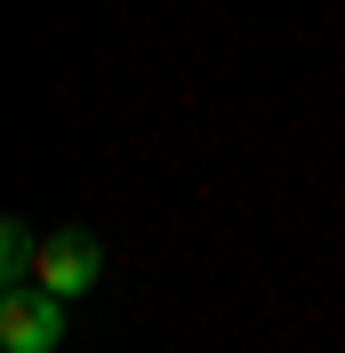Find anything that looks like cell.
<instances>
[{
  "label": "cell",
  "mask_w": 345,
  "mask_h": 353,
  "mask_svg": "<svg viewBox=\"0 0 345 353\" xmlns=\"http://www.w3.org/2000/svg\"><path fill=\"white\" fill-rule=\"evenodd\" d=\"M32 281L57 289L65 305H72V297H88V289L105 281V241H97L88 225H57V233L41 241V257H32Z\"/></svg>",
  "instance_id": "obj_1"
},
{
  "label": "cell",
  "mask_w": 345,
  "mask_h": 353,
  "mask_svg": "<svg viewBox=\"0 0 345 353\" xmlns=\"http://www.w3.org/2000/svg\"><path fill=\"white\" fill-rule=\"evenodd\" d=\"M0 345L8 353H57L65 345V297L41 281L0 289Z\"/></svg>",
  "instance_id": "obj_2"
},
{
  "label": "cell",
  "mask_w": 345,
  "mask_h": 353,
  "mask_svg": "<svg viewBox=\"0 0 345 353\" xmlns=\"http://www.w3.org/2000/svg\"><path fill=\"white\" fill-rule=\"evenodd\" d=\"M32 257H41L32 225H24V217H8V225H0V281H8V289H17V281H32Z\"/></svg>",
  "instance_id": "obj_3"
}]
</instances>
